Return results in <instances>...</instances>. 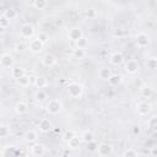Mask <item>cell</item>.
<instances>
[{"label":"cell","instance_id":"25","mask_svg":"<svg viewBox=\"0 0 157 157\" xmlns=\"http://www.w3.org/2000/svg\"><path fill=\"white\" fill-rule=\"evenodd\" d=\"M152 93H153V91H152V88H151V87L144 86V87H141V88H140V94H141L144 98H150V97L152 96Z\"/></svg>","mask_w":157,"mask_h":157},{"label":"cell","instance_id":"5","mask_svg":"<svg viewBox=\"0 0 157 157\" xmlns=\"http://www.w3.org/2000/svg\"><path fill=\"white\" fill-rule=\"evenodd\" d=\"M136 110H137V114L140 115H147L151 112V104L146 101H141L136 104Z\"/></svg>","mask_w":157,"mask_h":157},{"label":"cell","instance_id":"7","mask_svg":"<svg viewBox=\"0 0 157 157\" xmlns=\"http://www.w3.org/2000/svg\"><path fill=\"white\" fill-rule=\"evenodd\" d=\"M21 36L23 38H32L33 34H34V27L31 25V23H25L22 25L21 27Z\"/></svg>","mask_w":157,"mask_h":157},{"label":"cell","instance_id":"43","mask_svg":"<svg viewBox=\"0 0 157 157\" xmlns=\"http://www.w3.org/2000/svg\"><path fill=\"white\" fill-rule=\"evenodd\" d=\"M151 157H156V155H157V148L153 146V147H151Z\"/></svg>","mask_w":157,"mask_h":157},{"label":"cell","instance_id":"44","mask_svg":"<svg viewBox=\"0 0 157 157\" xmlns=\"http://www.w3.org/2000/svg\"><path fill=\"white\" fill-rule=\"evenodd\" d=\"M4 31H5V28H4V27L0 25V34H2V33H4Z\"/></svg>","mask_w":157,"mask_h":157},{"label":"cell","instance_id":"3","mask_svg":"<svg viewBox=\"0 0 157 157\" xmlns=\"http://www.w3.org/2000/svg\"><path fill=\"white\" fill-rule=\"evenodd\" d=\"M135 42H136V45L139 48L144 49L150 44V36L146 32H139L135 37Z\"/></svg>","mask_w":157,"mask_h":157},{"label":"cell","instance_id":"4","mask_svg":"<svg viewBox=\"0 0 157 157\" xmlns=\"http://www.w3.org/2000/svg\"><path fill=\"white\" fill-rule=\"evenodd\" d=\"M13 58L11 54L9 53H5L2 55H0V66L2 69H9V67H12L13 66Z\"/></svg>","mask_w":157,"mask_h":157},{"label":"cell","instance_id":"24","mask_svg":"<svg viewBox=\"0 0 157 157\" xmlns=\"http://www.w3.org/2000/svg\"><path fill=\"white\" fill-rule=\"evenodd\" d=\"M80 144H81V137H78V136H74L71 140L67 141V146L70 148H77L80 146Z\"/></svg>","mask_w":157,"mask_h":157},{"label":"cell","instance_id":"9","mask_svg":"<svg viewBox=\"0 0 157 157\" xmlns=\"http://www.w3.org/2000/svg\"><path fill=\"white\" fill-rule=\"evenodd\" d=\"M43 45H44V44H43L38 38H34V39H32V40L29 42L28 48H29V50H31L32 53H39V52H42Z\"/></svg>","mask_w":157,"mask_h":157},{"label":"cell","instance_id":"13","mask_svg":"<svg viewBox=\"0 0 157 157\" xmlns=\"http://www.w3.org/2000/svg\"><path fill=\"white\" fill-rule=\"evenodd\" d=\"M15 112L16 114L18 115H23L28 112V104L25 102V101H18L16 104H15Z\"/></svg>","mask_w":157,"mask_h":157},{"label":"cell","instance_id":"40","mask_svg":"<svg viewBox=\"0 0 157 157\" xmlns=\"http://www.w3.org/2000/svg\"><path fill=\"white\" fill-rule=\"evenodd\" d=\"M25 48H26V45H25L23 43H17V44L15 45V50H16L17 53L23 52V50H25Z\"/></svg>","mask_w":157,"mask_h":157},{"label":"cell","instance_id":"16","mask_svg":"<svg viewBox=\"0 0 157 157\" xmlns=\"http://www.w3.org/2000/svg\"><path fill=\"white\" fill-rule=\"evenodd\" d=\"M109 61H110V64H113V65H120V64L124 61V56H123V54H121L120 52H114V53L110 55Z\"/></svg>","mask_w":157,"mask_h":157},{"label":"cell","instance_id":"28","mask_svg":"<svg viewBox=\"0 0 157 157\" xmlns=\"http://www.w3.org/2000/svg\"><path fill=\"white\" fill-rule=\"evenodd\" d=\"M93 140H94V136H93V134L91 131H85L82 134V136H81V141H83L85 144H88V142H91Z\"/></svg>","mask_w":157,"mask_h":157},{"label":"cell","instance_id":"29","mask_svg":"<svg viewBox=\"0 0 157 157\" xmlns=\"http://www.w3.org/2000/svg\"><path fill=\"white\" fill-rule=\"evenodd\" d=\"M146 66L150 69V70H155L157 67V59L155 56H151L146 60Z\"/></svg>","mask_w":157,"mask_h":157},{"label":"cell","instance_id":"12","mask_svg":"<svg viewBox=\"0 0 157 157\" xmlns=\"http://www.w3.org/2000/svg\"><path fill=\"white\" fill-rule=\"evenodd\" d=\"M139 63L136 61V60H134V59H130V60H128V63L125 64V70H126V72H129V74H135V72H137L139 71Z\"/></svg>","mask_w":157,"mask_h":157},{"label":"cell","instance_id":"17","mask_svg":"<svg viewBox=\"0 0 157 157\" xmlns=\"http://www.w3.org/2000/svg\"><path fill=\"white\" fill-rule=\"evenodd\" d=\"M1 157H18V155L12 146H6L1 151Z\"/></svg>","mask_w":157,"mask_h":157},{"label":"cell","instance_id":"42","mask_svg":"<svg viewBox=\"0 0 157 157\" xmlns=\"http://www.w3.org/2000/svg\"><path fill=\"white\" fill-rule=\"evenodd\" d=\"M131 131H132V134H134V135H139L141 130H140V128H139L137 125H135V126H132V129H131Z\"/></svg>","mask_w":157,"mask_h":157},{"label":"cell","instance_id":"30","mask_svg":"<svg viewBox=\"0 0 157 157\" xmlns=\"http://www.w3.org/2000/svg\"><path fill=\"white\" fill-rule=\"evenodd\" d=\"M9 135H10V129H9V126L1 124V125H0V139H5V137H7Z\"/></svg>","mask_w":157,"mask_h":157},{"label":"cell","instance_id":"23","mask_svg":"<svg viewBox=\"0 0 157 157\" xmlns=\"http://www.w3.org/2000/svg\"><path fill=\"white\" fill-rule=\"evenodd\" d=\"M32 5H33V7L37 9V10H44L49 4H48V1H45V0H34V1L32 2Z\"/></svg>","mask_w":157,"mask_h":157},{"label":"cell","instance_id":"27","mask_svg":"<svg viewBox=\"0 0 157 157\" xmlns=\"http://www.w3.org/2000/svg\"><path fill=\"white\" fill-rule=\"evenodd\" d=\"M34 98H36L37 102L42 103V102H44V101L47 99V93H45L43 90H38V91L36 92V94H34Z\"/></svg>","mask_w":157,"mask_h":157},{"label":"cell","instance_id":"26","mask_svg":"<svg viewBox=\"0 0 157 157\" xmlns=\"http://www.w3.org/2000/svg\"><path fill=\"white\" fill-rule=\"evenodd\" d=\"M72 56L75 59H83L86 56V50L85 49H80V48H75L72 52Z\"/></svg>","mask_w":157,"mask_h":157},{"label":"cell","instance_id":"15","mask_svg":"<svg viewBox=\"0 0 157 157\" xmlns=\"http://www.w3.org/2000/svg\"><path fill=\"white\" fill-rule=\"evenodd\" d=\"M42 63H43L44 66L52 67V66H54V65L56 64V58H55L53 54H45V55L43 56V59H42Z\"/></svg>","mask_w":157,"mask_h":157},{"label":"cell","instance_id":"35","mask_svg":"<svg viewBox=\"0 0 157 157\" xmlns=\"http://www.w3.org/2000/svg\"><path fill=\"white\" fill-rule=\"evenodd\" d=\"M147 124H148V126L151 128V130H152V131H156V128H157V118H156L155 115H153V117H151Z\"/></svg>","mask_w":157,"mask_h":157},{"label":"cell","instance_id":"18","mask_svg":"<svg viewBox=\"0 0 157 157\" xmlns=\"http://www.w3.org/2000/svg\"><path fill=\"white\" fill-rule=\"evenodd\" d=\"M112 70L109 69V67H102V69H99V71H98V76H99V78H102V80H107L108 81V78L112 76Z\"/></svg>","mask_w":157,"mask_h":157},{"label":"cell","instance_id":"32","mask_svg":"<svg viewBox=\"0 0 157 157\" xmlns=\"http://www.w3.org/2000/svg\"><path fill=\"white\" fill-rule=\"evenodd\" d=\"M16 82H17L20 86H22V87H27V86L29 85V76L23 75L22 77H20L18 80H16Z\"/></svg>","mask_w":157,"mask_h":157},{"label":"cell","instance_id":"37","mask_svg":"<svg viewBox=\"0 0 157 157\" xmlns=\"http://www.w3.org/2000/svg\"><path fill=\"white\" fill-rule=\"evenodd\" d=\"M43 44H45L47 42H48V39H49V37H48V34L45 33V32H39L38 33V37H37Z\"/></svg>","mask_w":157,"mask_h":157},{"label":"cell","instance_id":"21","mask_svg":"<svg viewBox=\"0 0 157 157\" xmlns=\"http://www.w3.org/2000/svg\"><path fill=\"white\" fill-rule=\"evenodd\" d=\"M47 85H48V81H47V78H45V77L38 76V77H36V78H34V86H36L38 90L44 88Z\"/></svg>","mask_w":157,"mask_h":157},{"label":"cell","instance_id":"6","mask_svg":"<svg viewBox=\"0 0 157 157\" xmlns=\"http://www.w3.org/2000/svg\"><path fill=\"white\" fill-rule=\"evenodd\" d=\"M45 145H43V144H39V142H34V144H32V146H31V153L33 155V156H37V157H40V156H43L44 153H45Z\"/></svg>","mask_w":157,"mask_h":157},{"label":"cell","instance_id":"11","mask_svg":"<svg viewBox=\"0 0 157 157\" xmlns=\"http://www.w3.org/2000/svg\"><path fill=\"white\" fill-rule=\"evenodd\" d=\"M97 152H98V155L101 157H105V156L112 153V146L109 144H105V142L99 144L98 147H97Z\"/></svg>","mask_w":157,"mask_h":157},{"label":"cell","instance_id":"1","mask_svg":"<svg viewBox=\"0 0 157 157\" xmlns=\"http://www.w3.org/2000/svg\"><path fill=\"white\" fill-rule=\"evenodd\" d=\"M66 92L71 98H78L83 93V87H82V85H80L77 82H71L67 85Z\"/></svg>","mask_w":157,"mask_h":157},{"label":"cell","instance_id":"38","mask_svg":"<svg viewBox=\"0 0 157 157\" xmlns=\"http://www.w3.org/2000/svg\"><path fill=\"white\" fill-rule=\"evenodd\" d=\"M86 145H87V148H88L90 151H97L98 144L96 142V140H93V141H91V142H88V144H86Z\"/></svg>","mask_w":157,"mask_h":157},{"label":"cell","instance_id":"20","mask_svg":"<svg viewBox=\"0 0 157 157\" xmlns=\"http://www.w3.org/2000/svg\"><path fill=\"white\" fill-rule=\"evenodd\" d=\"M23 75H26L25 69H22V67H20V66L13 67V69L11 70V76H12L15 80H18V78H20V77H22Z\"/></svg>","mask_w":157,"mask_h":157},{"label":"cell","instance_id":"34","mask_svg":"<svg viewBox=\"0 0 157 157\" xmlns=\"http://www.w3.org/2000/svg\"><path fill=\"white\" fill-rule=\"evenodd\" d=\"M85 16L87 18H94V17H97V10L93 9V7H91V9H88V10L85 11Z\"/></svg>","mask_w":157,"mask_h":157},{"label":"cell","instance_id":"31","mask_svg":"<svg viewBox=\"0 0 157 157\" xmlns=\"http://www.w3.org/2000/svg\"><path fill=\"white\" fill-rule=\"evenodd\" d=\"M87 47H88V40H87V38H85V37L80 38V39L76 42V48H80V49H86Z\"/></svg>","mask_w":157,"mask_h":157},{"label":"cell","instance_id":"10","mask_svg":"<svg viewBox=\"0 0 157 157\" xmlns=\"http://www.w3.org/2000/svg\"><path fill=\"white\" fill-rule=\"evenodd\" d=\"M38 129L42 132H49L53 129V124L48 118H43V119H40L39 124H38Z\"/></svg>","mask_w":157,"mask_h":157},{"label":"cell","instance_id":"22","mask_svg":"<svg viewBox=\"0 0 157 157\" xmlns=\"http://www.w3.org/2000/svg\"><path fill=\"white\" fill-rule=\"evenodd\" d=\"M108 82L110 86H118L121 82V76L118 74H112V76L108 78Z\"/></svg>","mask_w":157,"mask_h":157},{"label":"cell","instance_id":"2","mask_svg":"<svg viewBox=\"0 0 157 157\" xmlns=\"http://www.w3.org/2000/svg\"><path fill=\"white\" fill-rule=\"evenodd\" d=\"M47 112L49 113V114H52V115H56V114H59L60 112H61V109H63V103H61V101L60 99H58V98H53V99H50L48 103H47Z\"/></svg>","mask_w":157,"mask_h":157},{"label":"cell","instance_id":"36","mask_svg":"<svg viewBox=\"0 0 157 157\" xmlns=\"http://www.w3.org/2000/svg\"><path fill=\"white\" fill-rule=\"evenodd\" d=\"M123 157H137V153L135 152V150L132 148H126L123 152Z\"/></svg>","mask_w":157,"mask_h":157},{"label":"cell","instance_id":"8","mask_svg":"<svg viewBox=\"0 0 157 157\" xmlns=\"http://www.w3.org/2000/svg\"><path fill=\"white\" fill-rule=\"evenodd\" d=\"M67 37H69V39L70 40H72V42H77L80 38H82L83 36H82V31L80 29V28H77V27H72L71 29H69V32H67Z\"/></svg>","mask_w":157,"mask_h":157},{"label":"cell","instance_id":"39","mask_svg":"<svg viewBox=\"0 0 157 157\" xmlns=\"http://www.w3.org/2000/svg\"><path fill=\"white\" fill-rule=\"evenodd\" d=\"M0 25L4 27V28H6L9 25H10V21L6 18V17H4V16H1L0 17Z\"/></svg>","mask_w":157,"mask_h":157},{"label":"cell","instance_id":"41","mask_svg":"<svg viewBox=\"0 0 157 157\" xmlns=\"http://www.w3.org/2000/svg\"><path fill=\"white\" fill-rule=\"evenodd\" d=\"M125 34V32H124V29H115L114 32H113V36L114 37H118V38H120V37H123Z\"/></svg>","mask_w":157,"mask_h":157},{"label":"cell","instance_id":"14","mask_svg":"<svg viewBox=\"0 0 157 157\" xmlns=\"http://www.w3.org/2000/svg\"><path fill=\"white\" fill-rule=\"evenodd\" d=\"M23 139L28 144H34L38 139V134L34 131V130H27L25 134H23Z\"/></svg>","mask_w":157,"mask_h":157},{"label":"cell","instance_id":"33","mask_svg":"<svg viewBox=\"0 0 157 157\" xmlns=\"http://www.w3.org/2000/svg\"><path fill=\"white\" fill-rule=\"evenodd\" d=\"M74 136H76L75 131H72V130H66V131L63 134V140H64L65 142H67V141L71 140Z\"/></svg>","mask_w":157,"mask_h":157},{"label":"cell","instance_id":"19","mask_svg":"<svg viewBox=\"0 0 157 157\" xmlns=\"http://www.w3.org/2000/svg\"><path fill=\"white\" fill-rule=\"evenodd\" d=\"M2 16L6 17L9 21H11V20H13V18L17 17V11H16L13 7H7V9L4 11V15H2Z\"/></svg>","mask_w":157,"mask_h":157}]
</instances>
